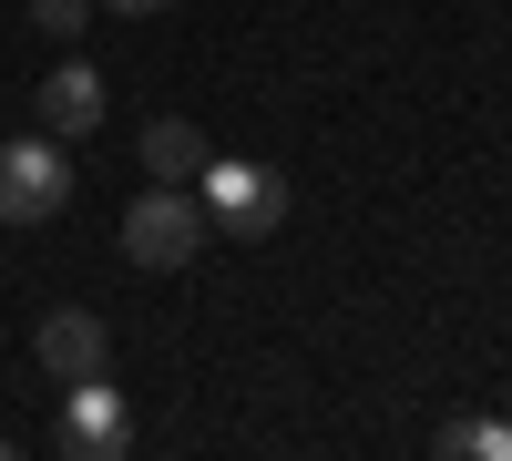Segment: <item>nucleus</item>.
I'll return each mask as SVG.
<instances>
[{
    "label": "nucleus",
    "instance_id": "nucleus-4",
    "mask_svg": "<svg viewBox=\"0 0 512 461\" xmlns=\"http://www.w3.org/2000/svg\"><path fill=\"white\" fill-rule=\"evenodd\" d=\"M205 236H216V226H205V205L185 185H154V195L123 205V257H134V267H195Z\"/></svg>",
    "mask_w": 512,
    "mask_h": 461
},
{
    "label": "nucleus",
    "instance_id": "nucleus-6",
    "mask_svg": "<svg viewBox=\"0 0 512 461\" xmlns=\"http://www.w3.org/2000/svg\"><path fill=\"white\" fill-rule=\"evenodd\" d=\"M93 123H103V72L93 62H52V72H41V134L82 144Z\"/></svg>",
    "mask_w": 512,
    "mask_h": 461
},
{
    "label": "nucleus",
    "instance_id": "nucleus-9",
    "mask_svg": "<svg viewBox=\"0 0 512 461\" xmlns=\"http://www.w3.org/2000/svg\"><path fill=\"white\" fill-rule=\"evenodd\" d=\"M82 11H93V0H31V21H41V31H62V41L82 31Z\"/></svg>",
    "mask_w": 512,
    "mask_h": 461
},
{
    "label": "nucleus",
    "instance_id": "nucleus-8",
    "mask_svg": "<svg viewBox=\"0 0 512 461\" xmlns=\"http://www.w3.org/2000/svg\"><path fill=\"white\" fill-rule=\"evenodd\" d=\"M441 451H451V461H512V421H451Z\"/></svg>",
    "mask_w": 512,
    "mask_h": 461
},
{
    "label": "nucleus",
    "instance_id": "nucleus-11",
    "mask_svg": "<svg viewBox=\"0 0 512 461\" xmlns=\"http://www.w3.org/2000/svg\"><path fill=\"white\" fill-rule=\"evenodd\" d=\"M0 461H11V441H0Z\"/></svg>",
    "mask_w": 512,
    "mask_h": 461
},
{
    "label": "nucleus",
    "instance_id": "nucleus-3",
    "mask_svg": "<svg viewBox=\"0 0 512 461\" xmlns=\"http://www.w3.org/2000/svg\"><path fill=\"white\" fill-rule=\"evenodd\" d=\"M62 205H72L62 134H21V144H0V226H52Z\"/></svg>",
    "mask_w": 512,
    "mask_h": 461
},
{
    "label": "nucleus",
    "instance_id": "nucleus-1",
    "mask_svg": "<svg viewBox=\"0 0 512 461\" xmlns=\"http://www.w3.org/2000/svg\"><path fill=\"white\" fill-rule=\"evenodd\" d=\"M195 205H205V226H226V236H277L287 226V175L277 164H246V154H205Z\"/></svg>",
    "mask_w": 512,
    "mask_h": 461
},
{
    "label": "nucleus",
    "instance_id": "nucleus-7",
    "mask_svg": "<svg viewBox=\"0 0 512 461\" xmlns=\"http://www.w3.org/2000/svg\"><path fill=\"white\" fill-rule=\"evenodd\" d=\"M144 175H154V185H195V175H205V134H195L185 113H154V123H144Z\"/></svg>",
    "mask_w": 512,
    "mask_h": 461
},
{
    "label": "nucleus",
    "instance_id": "nucleus-2",
    "mask_svg": "<svg viewBox=\"0 0 512 461\" xmlns=\"http://www.w3.org/2000/svg\"><path fill=\"white\" fill-rule=\"evenodd\" d=\"M52 451L62 461H123L134 451V410H123V390L103 380H62V410H52Z\"/></svg>",
    "mask_w": 512,
    "mask_h": 461
},
{
    "label": "nucleus",
    "instance_id": "nucleus-10",
    "mask_svg": "<svg viewBox=\"0 0 512 461\" xmlns=\"http://www.w3.org/2000/svg\"><path fill=\"white\" fill-rule=\"evenodd\" d=\"M103 11H134V21H144V11H164V0H103Z\"/></svg>",
    "mask_w": 512,
    "mask_h": 461
},
{
    "label": "nucleus",
    "instance_id": "nucleus-5",
    "mask_svg": "<svg viewBox=\"0 0 512 461\" xmlns=\"http://www.w3.org/2000/svg\"><path fill=\"white\" fill-rule=\"evenodd\" d=\"M31 359L52 369V380H93V369L113 359V328H103L93 308H41V328H31Z\"/></svg>",
    "mask_w": 512,
    "mask_h": 461
}]
</instances>
